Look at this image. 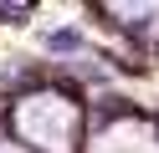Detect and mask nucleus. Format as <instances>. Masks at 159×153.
<instances>
[{"label":"nucleus","instance_id":"obj_1","mask_svg":"<svg viewBox=\"0 0 159 153\" xmlns=\"http://www.w3.org/2000/svg\"><path fill=\"white\" fill-rule=\"evenodd\" d=\"M52 51H77V31H57V36H52Z\"/></svg>","mask_w":159,"mask_h":153}]
</instances>
